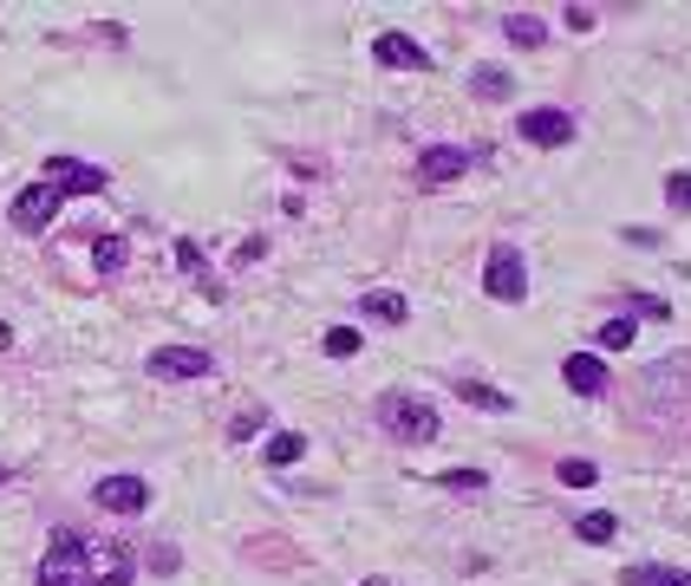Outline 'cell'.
<instances>
[{
    "mask_svg": "<svg viewBox=\"0 0 691 586\" xmlns=\"http://www.w3.org/2000/svg\"><path fill=\"white\" fill-rule=\"evenodd\" d=\"M131 574H138V554L124 540L86 535V528H52L47 554L33 567L40 586H131Z\"/></svg>",
    "mask_w": 691,
    "mask_h": 586,
    "instance_id": "1",
    "label": "cell"
},
{
    "mask_svg": "<svg viewBox=\"0 0 691 586\" xmlns=\"http://www.w3.org/2000/svg\"><path fill=\"white\" fill-rule=\"evenodd\" d=\"M372 411H379V431L398 437V443H431L438 431H444L438 404H424V397H411V391H385Z\"/></svg>",
    "mask_w": 691,
    "mask_h": 586,
    "instance_id": "2",
    "label": "cell"
},
{
    "mask_svg": "<svg viewBox=\"0 0 691 586\" xmlns=\"http://www.w3.org/2000/svg\"><path fill=\"white\" fill-rule=\"evenodd\" d=\"M483 293L502 300V306H522L529 300V261H522V247L495 242L490 261H483Z\"/></svg>",
    "mask_w": 691,
    "mask_h": 586,
    "instance_id": "3",
    "label": "cell"
},
{
    "mask_svg": "<svg viewBox=\"0 0 691 586\" xmlns=\"http://www.w3.org/2000/svg\"><path fill=\"white\" fill-rule=\"evenodd\" d=\"M216 358L202 345H157L144 358V378H163V385H190V378H209Z\"/></svg>",
    "mask_w": 691,
    "mask_h": 586,
    "instance_id": "4",
    "label": "cell"
},
{
    "mask_svg": "<svg viewBox=\"0 0 691 586\" xmlns=\"http://www.w3.org/2000/svg\"><path fill=\"white\" fill-rule=\"evenodd\" d=\"M59 202H66V195H59V190L47 183V176H40V183H27V190L13 195V209H7V222H13L20 235H40V229H52V215H59Z\"/></svg>",
    "mask_w": 691,
    "mask_h": 586,
    "instance_id": "5",
    "label": "cell"
},
{
    "mask_svg": "<svg viewBox=\"0 0 691 586\" xmlns=\"http://www.w3.org/2000/svg\"><path fill=\"white\" fill-rule=\"evenodd\" d=\"M515 131L529 138V144H542V150H561V144H574V111H561V104H535V111H522L515 118Z\"/></svg>",
    "mask_w": 691,
    "mask_h": 586,
    "instance_id": "6",
    "label": "cell"
},
{
    "mask_svg": "<svg viewBox=\"0 0 691 586\" xmlns=\"http://www.w3.org/2000/svg\"><path fill=\"white\" fill-rule=\"evenodd\" d=\"M92 502H99L104 515H144L150 483L144 476H131V469H118V476H99V483H92Z\"/></svg>",
    "mask_w": 691,
    "mask_h": 586,
    "instance_id": "7",
    "label": "cell"
},
{
    "mask_svg": "<svg viewBox=\"0 0 691 586\" xmlns=\"http://www.w3.org/2000/svg\"><path fill=\"white\" fill-rule=\"evenodd\" d=\"M463 170H470V150L463 144H424L418 150V190H450Z\"/></svg>",
    "mask_w": 691,
    "mask_h": 586,
    "instance_id": "8",
    "label": "cell"
},
{
    "mask_svg": "<svg viewBox=\"0 0 691 586\" xmlns=\"http://www.w3.org/2000/svg\"><path fill=\"white\" fill-rule=\"evenodd\" d=\"M47 183L59 195H99L111 176H104L99 163H79V156H47Z\"/></svg>",
    "mask_w": 691,
    "mask_h": 586,
    "instance_id": "9",
    "label": "cell"
},
{
    "mask_svg": "<svg viewBox=\"0 0 691 586\" xmlns=\"http://www.w3.org/2000/svg\"><path fill=\"white\" fill-rule=\"evenodd\" d=\"M561 378H568L574 397H607V378H613V372H607L600 352H568V358H561Z\"/></svg>",
    "mask_w": 691,
    "mask_h": 586,
    "instance_id": "10",
    "label": "cell"
},
{
    "mask_svg": "<svg viewBox=\"0 0 691 586\" xmlns=\"http://www.w3.org/2000/svg\"><path fill=\"white\" fill-rule=\"evenodd\" d=\"M372 59L392 65V72H431V52L418 47L411 33H379V40H372Z\"/></svg>",
    "mask_w": 691,
    "mask_h": 586,
    "instance_id": "11",
    "label": "cell"
},
{
    "mask_svg": "<svg viewBox=\"0 0 691 586\" xmlns=\"http://www.w3.org/2000/svg\"><path fill=\"white\" fill-rule=\"evenodd\" d=\"M359 320H385V326H404L411 320V300L392 287H372V293H359Z\"/></svg>",
    "mask_w": 691,
    "mask_h": 586,
    "instance_id": "12",
    "label": "cell"
},
{
    "mask_svg": "<svg viewBox=\"0 0 691 586\" xmlns=\"http://www.w3.org/2000/svg\"><path fill=\"white\" fill-rule=\"evenodd\" d=\"M450 391H457L463 404H477V411H495V417H509V411H515V397H509V391L477 385V378H450Z\"/></svg>",
    "mask_w": 691,
    "mask_h": 586,
    "instance_id": "13",
    "label": "cell"
},
{
    "mask_svg": "<svg viewBox=\"0 0 691 586\" xmlns=\"http://www.w3.org/2000/svg\"><path fill=\"white\" fill-rule=\"evenodd\" d=\"M502 33H509V47H542L548 40V20H535V13H502Z\"/></svg>",
    "mask_w": 691,
    "mask_h": 586,
    "instance_id": "14",
    "label": "cell"
},
{
    "mask_svg": "<svg viewBox=\"0 0 691 586\" xmlns=\"http://www.w3.org/2000/svg\"><path fill=\"white\" fill-rule=\"evenodd\" d=\"M620 586H691V574L685 567H652V560H640V567L620 574Z\"/></svg>",
    "mask_w": 691,
    "mask_h": 586,
    "instance_id": "15",
    "label": "cell"
},
{
    "mask_svg": "<svg viewBox=\"0 0 691 586\" xmlns=\"http://www.w3.org/2000/svg\"><path fill=\"white\" fill-rule=\"evenodd\" d=\"M470 92H477V98H509V92H515V72H502V65H477V72H470Z\"/></svg>",
    "mask_w": 691,
    "mask_h": 586,
    "instance_id": "16",
    "label": "cell"
},
{
    "mask_svg": "<svg viewBox=\"0 0 691 586\" xmlns=\"http://www.w3.org/2000/svg\"><path fill=\"white\" fill-rule=\"evenodd\" d=\"M124 261H131V247H124V235H104V242L92 247V267H99L104 281H111V274H124Z\"/></svg>",
    "mask_w": 691,
    "mask_h": 586,
    "instance_id": "17",
    "label": "cell"
},
{
    "mask_svg": "<svg viewBox=\"0 0 691 586\" xmlns=\"http://www.w3.org/2000/svg\"><path fill=\"white\" fill-rule=\"evenodd\" d=\"M300 456H307V437H300V431H274V437H268V463H274V469H288Z\"/></svg>",
    "mask_w": 691,
    "mask_h": 586,
    "instance_id": "18",
    "label": "cell"
},
{
    "mask_svg": "<svg viewBox=\"0 0 691 586\" xmlns=\"http://www.w3.org/2000/svg\"><path fill=\"white\" fill-rule=\"evenodd\" d=\"M574 535L588 540V547H607V540H620V522H613V515H581Z\"/></svg>",
    "mask_w": 691,
    "mask_h": 586,
    "instance_id": "19",
    "label": "cell"
},
{
    "mask_svg": "<svg viewBox=\"0 0 691 586\" xmlns=\"http://www.w3.org/2000/svg\"><path fill=\"white\" fill-rule=\"evenodd\" d=\"M633 333H640V326H633V313H613L607 326H593V340L607 345V352H620V345H633Z\"/></svg>",
    "mask_w": 691,
    "mask_h": 586,
    "instance_id": "20",
    "label": "cell"
},
{
    "mask_svg": "<svg viewBox=\"0 0 691 586\" xmlns=\"http://www.w3.org/2000/svg\"><path fill=\"white\" fill-rule=\"evenodd\" d=\"M177 267H183L190 281H202V287H209V293H222V287H216V281H209V261H202V247H197V242H177Z\"/></svg>",
    "mask_w": 691,
    "mask_h": 586,
    "instance_id": "21",
    "label": "cell"
},
{
    "mask_svg": "<svg viewBox=\"0 0 691 586\" xmlns=\"http://www.w3.org/2000/svg\"><path fill=\"white\" fill-rule=\"evenodd\" d=\"M554 476H561V488H593V483H600V469H593L588 456H568Z\"/></svg>",
    "mask_w": 691,
    "mask_h": 586,
    "instance_id": "22",
    "label": "cell"
},
{
    "mask_svg": "<svg viewBox=\"0 0 691 586\" xmlns=\"http://www.w3.org/2000/svg\"><path fill=\"white\" fill-rule=\"evenodd\" d=\"M438 483H444L450 495H483V488H490V476H483V469H444Z\"/></svg>",
    "mask_w": 691,
    "mask_h": 586,
    "instance_id": "23",
    "label": "cell"
},
{
    "mask_svg": "<svg viewBox=\"0 0 691 586\" xmlns=\"http://www.w3.org/2000/svg\"><path fill=\"white\" fill-rule=\"evenodd\" d=\"M320 345H327V358H352V352H359L365 340H359V326H333V333H327Z\"/></svg>",
    "mask_w": 691,
    "mask_h": 586,
    "instance_id": "24",
    "label": "cell"
},
{
    "mask_svg": "<svg viewBox=\"0 0 691 586\" xmlns=\"http://www.w3.org/2000/svg\"><path fill=\"white\" fill-rule=\"evenodd\" d=\"M627 313H633V320H665L672 306H665L659 293H627Z\"/></svg>",
    "mask_w": 691,
    "mask_h": 586,
    "instance_id": "25",
    "label": "cell"
},
{
    "mask_svg": "<svg viewBox=\"0 0 691 586\" xmlns=\"http://www.w3.org/2000/svg\"><path fill=\"white\" fill-rule=\"evenodd\" d=\"M665 202H672L679 215H691V170H672V176H665Z\"/></svg>",
    "mask_w": 691,
    "mask_h": 586,
    "instance_id": "26",
    "label": "cell"
},
{
    "mask_svg": "<svg viewBox=\"0 0 691 586\" xmlns=\"http://www.w3.org/2000/svg\"><path fill=\"white\" fill-rule=\"evenodd\" d=\"M561 20H568V33H593V27H600V13H593V7H581V0H574V7H561Z\"/></svg>",
    "mask_w": 691,
    "mask_h": 586,
    "instance_id": "27",
    "label": "cell"
},
{
    "mask_svg": "<svg viewBox=\"0 0 691 586\" xmlns=\"http://www.w3.org/2000/svg\"><path fill=\"white\" fill-rule=\"evenodd\" d=\"M261 424H268V411H242V417L229 424V443H248L254 431H261Z\"/></svg>",
    "mask_w": 691,
    "mask_h": 586,
    "instance_id": "28",
    "label": "cell"
},
{
    "mask_svg": "<svg viewBox=\"0 0 691 586\" xmlns=\"http://www.w3.org/2000/svg\"><path fill=\"white\" fill-rule=\"evenodd\" d=\"M150 574H177V547H170V540L150 547Z\"/></svg>",
    "mask_w": 691,
    "mask_h": 586,
    "instance_id": "29",
    "label": "cell"
},
{
    "mask_svg": "<svg viewBox=\"0 0 691 586\" xmlns=\"http://www.w3.org/2000/svg\"><path fill=\"white\" fill-rule=\"evenodd\" d=\"M359 586H398V580H385V574H372V580H359Z\"/></svg>",
    "mask_w": 691,
    "mask_h": 586,
    "instance_id": "30",
    "label": "cell"
},
{
    "mask_svg": "<svg viewBox=\"0 0 691 586\" xmlns=\"http://www.w3.org/2000/svg\"><path fill=\"white\" fill-rule=\"evenodd\" d=\"M0 483H7V469H0Z\"/></svg>",
    "mask_w": 691,
    "mask_h": 586,
    "instance_id": "31",
    "label": "cell"
}]
</instances>
